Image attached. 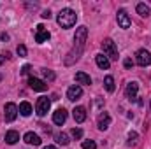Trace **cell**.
I'll return each mask as SVG.
<instances>
[{
	"label": "cell",
	"mask_w": 151,
	"mask_h": 149,
	"mask_svg": "<svg viewBox=\"0 0 151 149\" xmlns=\"http://www.w3.org/2000/svg\"><path fill=\"white\" fill-rule=\"evenodd\" d=\"M86 37H88V28L86 27H79L77 30H76V37H74V49L67 54V58H65V63L67 65H70V63H74L79 60V56H81V53H83V49H84V44H86Z\"/></svg>",
	"instance_id": "cell-1"
},
{
	"label": "cell",
	"mask_w": 151,
	"mask_h": 149,
	"mask_svg": "<svg viewBox=\"0 0 151 149\" xmlns=\"http://www.w3.org/2000/svg\"><path fill=\"white\" fill-rule=\"evenodd\" d=\"M76 19H77V14L72 9H62L58 12V18H56V21L62 28H72L76 25Z\"/></svg>",
	"instance_id": "cell-2"
},
{
	"label": "cell",
	"mask_w": 151,
	"mask_h": 149,
	"mask_svg": "<svg viewBox=\"0 0 151 149\" xmlns=\"http://www.w3.org/2000/svg\"><path fill=\"white\" fill-rule=\"evenodd\" d=\"M102 49H104L106 56H109L111 60H118V47H116V44H114L111 39H104Z\"/></svg>",
	"instance_id": "cell-3"
},
{
	"label": "cell",
	"mask_w": 151,
	"mask_h": 149,
	"mask_svg": "<svg viewBox=\"0 0 151 149\" xmlns=\"http://www.w3.org/2000/svg\"><path fill=\"white\" fill-rule=\"evenodd\" d=\"M49 107H51V100L47 98V97H40L37 100V104H35V112H37V116H46L47 111H49Z\"/></svg>",
	"instance_id": "cell-4"
},
{
	"label": "cell",
	"mask_w": 151,
	"mask_h": 149,
	"mask_svg": "<svg viewBox=\"0 0 151 149\" xmlns=\"http://www.w3.org/2000/svg\"><path fill=\"white\" fill-rule=\"evenodd\" d=\"M18 105L16 104H12V102H9V104H5V107H4V116H5V121H14L16 119V116H18Z\"/></svg>",
	"instance_id": "cell-5"
},
{
	"label": "cell",
	"mask_w": 151,
	"mask_h": 149,
	"mask_svg": "<svg viewBox=\"0 0 151 149\" xmlns=\"http://www.w3.org/2000/svg\"><path fill=\"white\" fill-rule=\"evenodd\" d=\"M137 63L141 67H148L151 65V53L146 51V49H139L137 51Z\"/></svg>",
	"instance_id": "cell-6"
},
{
	"label": "cell",
	"mask_w": 151,
	"mask_h": 149,
	"mask_svg": "<svg viewBox=\"0 0 151 149\" xmlns=\"http://www.w3.org/2000/svg\"><path fill=\"white\" fill-rule=\"evenodd\" d=\"M118 25L121 27V28H130V25H132V21H130V18H128V14H127V11H123V9H119L118 11Z\"/></svg>",
	"instance_id": "cell-7"
},
{
	"label": "cell",
	"mask_w": 151,
	"mask_h": 149,
	"mask_svg": "<svg viewBox=\"0 0 151 149\" xmlns=\"http://www.w3.org/2000/svg\"><path fill=\"white\" fill-rule=\"evenodd\" d=\"M83 97V88L81 86H70L69 90H67V98L69 100H72V102H76V100H79Z\"/></svg>",
	"instance_id": "cell-8"
},
{
	"label": "cell",
	"mask_w": 151,
	"mask_h": 149,
	"mask_svg": "<svg viewBox=\"0 0 151 149\" xmlns=\"http://www.w3.org/2000/svg\"><path fill=\"white\" fill-rule=\"evenodd\" d=\"M137 90H139V84L134 81V82H128L127 84V90H125V95L128 100H137Z\"/></svg>",
	"instance_id": "cell-9"
},
{
	"label": "cell",
	"mask_w": 151,
	"mask_h": 149,
	"mask_svg": "<svg viewBox=\"0 0 151 149\" xmlns=\"http://www.w3.org/2000/svg\"><path fill=\"white\" fill-rule=\"evenodd\" d=\"M28 84H30V88H32L34 91H46V90H47V84H46L44 81L37 79V77H30V79H28Z\"/></svg>",
	"instance_id": "cell-10"
},
{
	"label": "cell",
	"mask_w": 151,
	"mask_h": 149,
	"mask_svg": "<svg viewBox=\"0 0 151 149\" xmlns=\"http://www.w3.org/2000/svg\"><path fill=\"white\" fill-rule=\"evenodd\" d=\"M51 37V34L47 32V30H44V27L42 25H37V34H35V40H37L39 44H44L46 40H49Z\"/></svg>",
	"instance_id": "cell-11"
},
{
	"label": "cell",
	"mask_w": 151,
	"mask_h": 149,
	"mask_svg": "<svg viewBox=\"0 0 151 149\" xmlns=\"http://www.w3.org/2000/svg\"><path fill=\"white\" fill-rule=\"evenodd\" d=\"M53 121H55V125H63V123L67 121V111H65V109L55 111V114H53Z\"/></svg>",
	"instance_id": "cell-12"
},
{
	"label": "cell",
	"mask_w": 151,
	"mask_h": 149,
	"mask_svg": "<svg viewBox=\"0 0 151 149\" xmlns=\"http://www.w3.org/2000/svg\"><path fill=\"white\" fill-rule=\"evenodd\" d=\"M25 142L27 144H32V146H39L40 144V137H39L37 133H34V132H28V133H25Z\"/></svg>",
	"instance_id": "cell-13"
},
{
	"label": "cell",
	"mask_w": 151,
	"mask_h": 149,
	"mask_svg": "<svg viewBox=\"0 0 151 149\" xmlns=\"http://www.w3.org/2000/svg\"><path fill=\"white\" fill-rule=\"evenodd\" d=\"M72 116H74L76 123H83L86 119V109L84 107H76L74 111H72Z\"/></svg>",
	"instance_id": "cell-14"
},
{
	"label": "cell",
	"mask_w": 151,
	"mask_h": 149,
	"mask_svg": "<svg viewBox=\"0 0 151 149\" xmlns=\"http://www.w3.org/2000/svg\"><path fill=\"white\" fill-rule=\"evenodd\" d=\"M95 62H97V65H99L100 69H104V70H107V69H109V65H111L109 58H107V56H104V54H97V56H95Z\"/></svg>",
	"instance_id": "cell-15"
},
{
	"label": "cell",
	"mask_w": 151,
	"mask_h": 149,
	"mask_svg": "<svg viewBox=\"0 0 151 149\" xmlns=\"http://www.w3.org/2000/svg\"><path fill=\"white\" fill-rule=\"evenodd\" d=\"M109 125H111V116H109L107 112H104V114L100 116V119H99V128H100V130H107Z\"/></svg>",
	"instance_id": "cell-16"
},
{
	"label": "cell",
	"mask_w": 151,
	"mask_h": 149,
	"mask_svg": "<svg viewBox=\"0 0 151 149\" xmlns=\"http://www.w3.org/2000/svg\"><path fill=\"white\" fill-rule=\"evenodd\" d=\"M18 140H19V133H18V132L9 130V132L5 133V142H7V144H11V146H12V144H16Z\"/></svg>",
	"instance_id": "cell-17"
},
{
	"label": "cell",
	"mask_w": 151,
	"mask_h": 149,
	"mask_svg": "<svg viewBox=\"0 0 151 149\" xmlns=\"http://www.w3.org/2000/svg\"><path fill=\"white\" fill-rule=\"evenodd\" d=\"M76 81L79 84H91V77L88 74H84V72H77L76 74Z\"/></svg>",
	"instance_id": "cell-18"
},
{
	"label": "cell",
	"mask_w": 151,
	"mask_h": 149,
	"mask_svg": "<svg viewBox=\"0 0 151 149\" xmlns=\"http://www.w3.org/2000/svg\"><path fill=\"white\" fill-rule=\"evenodd\" d=\"M19 112H21V116H30L32 114V105L28 104V102H21L19 104Z\"/></svg>",
	"instance_id": "cell-19"
},
{
	"label": "cell",
	"mask_w": 151,
	"mask_h": 149,
	"mask_svg": "<svg viewBox=\"0 0 151 149\" xmlns=\"http://www.w3.org/2000/svg\"><path fill=\"white\" fill-rule=\"evenodd\" d=\"M135 9H137V12H139L142 18H148V16H150V12H151L150 7H148L146 4H137V7H135Z\"/></svg>",
	"instance_id": "cell-20"
},
{
	"label": "cell",
	"mask_w": 151,
	"mask_h": 149,
	"mask_svg": "<svg viewBox=\"0 0 151 149\" xmlns=\"http://www.w3.org/2000/svg\"><path fill=\"white\" fill-rule=\"evenodd\" d=\"M104 84H106V90L109 91V93H113L114 91V77L113 75H106V79H104Z\"/></svg>",
	"instance_id": "cell-21"
},
{
	"label": "cell",
	"mask_w": 151,
	"mask_h": 149,
	"mask_svg": "<svg viewBox=\"0 0 151 149\" xmlns=\"http://www.w3.org/2000/svg\"><path fill=\"white\" fill-rule=\"evenodd\" d=\"M56 142H58V144H62V146H67V144H69V135H67L65 132L58 133V135H56Z\"/></svg>",
	"instance_id": "cell-22"
},
{
	"label": "cell",
	"mask_w": 151,
	"mask_h": 149,
	"mask_svg": "<svg viewBox=\"0 0 151 149\" xmlns=\"http://www.w3.org/2000/svg\"><path fill=\"white\" fill-rule=\"evenodd\" d=\"M139 140V135L137 132H128V146H135Z\"/></svg>",
	"instance_id": "cell-23"
},
{
	"label": "cell",
	"mask_w": 151,
	"mask_h": 149,
	"mask_svg": "<svg viewBox=\"0 0 151 149\" xmlns=\"http://www.w3.org/2000/svg\"><path fill=\"white\" fill-rule=\"evenodd\" d=\"M70 135H72L74 139L79 140V139L83 137V130H81V128H72V130H70Z\"/></svg>",
	"instance_id": "cell-24"
},
{
	"label": "cell",
	"mask_w": 151,
	"mask_h": 149,
	"mask_svg": "<svg viewBox=\"0 0 151 149\" xmlns=\"http://www.w3.org/2000/svg\"><path fill=\"white\" fill-rule=\"evenodd\" d=\"M83 149H97V144L93 140H84L83 142Z\"/></svg>",
	"instance_id": "cell-25"
},
{
	"label": "cell",
	"mask_w": 151,
	"mask_h": 149,
	"mask_svg": "<svg viewBox=\"0 0 151 149\" xmlns=\"http://www.w3.org/2000/svg\"><path fill=\"white\" fill-rule=\"evenodd\" d=\"M42 74H44V77H46L47 81H53V79H55V74H53V70H47V69H44V70H42Z\"/></svg>",
	"instance_id": "cell-26"
},
{
	"label": "cell",
	"mask_w": 151,
	"mask_h": 149,
	"mask_svg": "<svg viewBox=\"0 0 151 149\" xmlns=\"http://www.w3.org/2000/svg\"><path fill=\"white\" fill-rule=\"evenodd\" d=\"M16 51H18V54H19V56H27V47H25L23 44H19Z\"/></svg>",
	"instance_id": "cell-27"
},
{
	"label": "cell",
	"mask_w": 151,
	"mask_h": 149,
	"mask_svg": "<svg viewBox=\"0 0 151 149\" xmlns=\"http://www.w3.org/2000/svg\"><path fill=\"white\" fill-rule=\"evenodd\" d=\"M125 67H127V69H132V67H134V62H132V60H125Z\"/></svg>",
	"instance_id": "cell-28"
},
{
	"label": "cell",
	"mask_w": 151,
	"mask_h": 149,
	"mask_svg": "<svg viewBox=\"0 0 151 149\" xmlns=\"http://www.w3.org/2000/svg\"><path fill=\"white\" fill-rule=\"evenodd\" d=\"M28 70H30V65H25V67L21 69V74H28Z\"/></svg>",
	"instance_id": "cell-29"
},
{
	"label": "cell",
	"mask_w": 151,
	"mask_h": 149,
	"mask_svg": "<svg viewBox=\"0 0 151 149\" xmlns=\"http://www.w3.org/2000/svg\"><path fill=\"white\" fill-rule=\"evenodd\" d=\"M42 18H47V19H49V18H51V12H49V11H44V12H42Z\"/></svg>",
	"instance_id": "cell-30"
},
{
	"label": "cell",
	"mask_w": 151,
	"mask_h": 149,
	"mask_svg": "<svg viewBox=\"0 0 151 149\" xmlns=\"http://www.w3.org/2000/svg\"><path fill=\"white\" fill-rule=\"evenodd\" d=\"M2 40H9V35L7 34H2Z\"/></svg>",
	"instance_id": "cell-31"
},
{
	"label": "cell",
	"mask_w": 151,
	"mask_h": 149,
	"mask_svg": "<svg viewBox=\"0 0 151 149\" xmlns=\"http://www.w3.org/2000/svg\"><path fill=\"white\" fill-rule=\"evenodd\" d=\"M4 62H5V56H4V54H0V65H2Z\"/></svg>",
	"instance_id": "cell-32"
},
{
	"label": "cell",
	"mask_w": 151,
	"mask_h": 149,
	"mask_svg": "<svg viewBox=\"0 0 151 149\" xmlns=\"http://www.w3.org/2000/svg\"><path fill=\"white\" fill-rule=\"evenodd\" d=\"M42 149H56L55 146H46V148H42Z\"/></svg>",
	"instance_id": "cell-33"
}]
</instances>
